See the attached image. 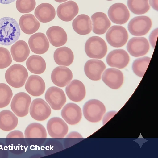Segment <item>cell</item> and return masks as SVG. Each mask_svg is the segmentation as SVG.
Instances as JSON below:
<instances>
[{
    "mask_svg": "<svg viewBox=\"0 0 158 158\" xmlns=\"http://www.w3.org/2000/svg\"><path fill=\"white\" fill-rule=\"evenodd\" d=\"M28 77L26 69L23 65L15 64L11 65L6 71L5 78L7 82L15 88L23 86Z\"/></svg>",
    "mask_w": 158,
    "mask_h": 158,
    "instance_id": "cell-2",
    "label": "cell"
},
{
    "mask_svg": "<svg viewBox=\"0 0 158 158\" xmlns=\"http://www.w3.org/2000/svg\"><path fill=\"white\" fill-rule=\"evenodd\" d=\"M102 79L103 82L110 88L117 89L122 85L123 76L119 70L114 68H109L103 73Z\"/></svg>",
    "mask_w": 158,
    "mask_h": 158,
    "instance_id": "cell-16",
    "label": "cell"
},
{
    "mask_svg": "<svg viewBox=\"0 0 158 158\" xmlns=\"http://www.w3.org/2000/svg\"><path fill=\"white\" fill-rule=\"evenodd\" d=\"M73 75L71 70L63 66L55 68L51 74L53 83L58 87H63L68 85L72 80Z\"/></svg>",
    "mask_w": 158,
    "mask_h": 158,
    "instance_id": "cell-14",
    "label": "cell"
},
{
    "mask_svg": "<svg viewBox=\"0 0 158 158\" xmlns=\"http://www.w3.org/2000/svg\"><path fill=\"white\" fill-rule=\"evenodd\" d=\"M35 0H17L16 7L17 10L22 13L30 12L35 9Z\"/></svg>",
    "mask_w": 158,
    "mask_h": 158,
    "instance_id": "cell-35",
    "label": "cell"
},
{
    "mask_svg": "<svg viewBox=\"0 0 158 158\" xmlns=\"http://www.w3.org/2000/svg\"><path fill=\"white\" fill-rule=\"evenodd\" d=\"M12 62V57L9 50L5 48L0 47V69L8 67Z\"/></svg>",
    "mask_w": 158,
    "mask_h": 158,
    "instance_id": "cell-36",
    "label": "cell"
},
{
    "mask_svg": "<svg viewBox=\"0 0 158 158\" xmlns=\"http://www.w3.org/2000/svg\"><path fill=\"white\" fill-rule=\"evenodd\" d=\"M12 96L13 92L10 88L5 83H0V108L8 106Z\"/></svg>",
    "mask_w": 158,
    "mask_h": 158,
    "instance_id": "cell-34",
    "label": "cell"
},
{
    "mask_svg": "<svg viewBox=\"0 0 158 158\" xmlns=\"http://www.w3.org/2000/svg\"><path fill=\"white\" fill-rule=\"evenodd\" d=\"M31 101L30 96L27 93L19 92L13 97L10 104L13 112L19 117H23L28 113Z\"/></svg>",
    "mask_w": 158,
    "mask_h": 158,
    "instance_id": "cell-5",
    "label": "cell"
},
{
    "mask_svg": "<svg viewBox=\"0 0 158 158\" xmlns=\"http://www.w3.org/2000/svg\"><path fill=\"white\" fill-rule=\"evenodd\" d=\"M93 31L97 34L105 33L111 25V23L106 15L102 12H97L92 15Z\"/></svg>",
    "mask_w": 158,
    "mask_h": 158,
    "instance_id": "cell-23",
    "label": "cell"
},
{
    "mask_svg": "<svg viewBox=\"0 0 158 158\" xmlns=\"http://www.w3.org/2000/svg\"><path fill=\"white\" fill-rule=\"evenodd\" d=\"M25 137L27 138H45L47 137L46 129L42 124L33 123L29 124L24 131Z\"/></svg>",
    "mask_w": 158,
    "mask_h": 158,
    "instance_id": "cell-31",
    "label": "cell"
},
{
    "mask_svg": "<svg viewBox=\"0 0 158 158\" xmlns=\"http://www.w3.org/2000/svg\"><path fill=\"white\" fill-rule=\"evenodd\" d=\"M46 34L51 44L55 47L63 46L67 41V34L60 27L55 26L50 27L47 31Z\"/></svg>",
    "mask_w": 158,
    "mask_h": 158,
    "instance_id": "cell-22",
    "label": "cell"
},
{
    "mask_svg": "<svg viewBox=\"0 0 158 158\" xmlns=\"http://www.w3.org/2000/svg\"><path fill=\"white\" fill-rule=\"evenodd\" d=\"M108 15L112 22L119 25L125 23L130 17V13L127 7L121 3L112 5L108 9Z\"/></svg>",
    "mask_w": 158,
    "mask_h": 158,
    "instance_id": "cell-10",
    "label": "cell"
},
{
    "mask_svg": "<svg viewBox=\"0 0 158 158\" xmlns=\"http://www.w3.org/2000/svg\"><path fill=\"white\" fill-rule=\"evenodd\" d=\"M28 43L31 50L38 54L45 53L49 47V42L45 35L42 33L32 35L29 38Z\"/></svg>",
    "mask_w": 158,
    "mask_h": 158,
    "instance_id": "cell-15",
    "label": "cell"
},
{
    "mask_svg": "<svg viewBox=\"0 0 158 158\" xmlns=\"http://www.w3.org/2000/svg\"><path fill=\"white\" fill-rule=\"evenodd\" d=\"M10 52L14 61L17 62H22L28 57L30 50L27 43L25 41L19 40L11 46Z\"/></svg>",
    "mask_w": 158,
    "mask_h": 158,
    "instance_id": "cell-24",
    "label": "cell"
},
{
    "mask_svg": "<svg viewBox=\"0 0 158 158\" xmlns=\"http://www.w3.org/2000/svg\"><path fill=\"white\" fill-rule=\"evenodd\" d=\"M56 2H59V3H61L65 2L68 0H54Z\"/></svg>",
    "mask_w": 158,
    "mask_h": 158,
    "instance_id": "cell-42",
    "label": "cell"
},
{
    "mask_svg": "<svg viewBox=\"0 0 158 158\" xmlns=\"http://www.w3.org/2000/svg\"><path fill=\"white\" fill-rule=\"evenodd\" d=\"M34 14L36 18L42 23H47L53 20L56 15L54 7L50 4L42 3L36 8Z\"/></svg>",
    "mask_w": 158,
    "mask_h": 158,
    "instance_id": "cell-26",
    "label": "cell"
},
{
    "mask_svg": "<svg viewBox=\"0 0 158 158\" xmlns=\"http://www.w3.org/2000/svg\"><path fill=\"white\" fill-rule=\"evenodd\" d=\"M79 8L77 4L70 0L60 5L57 9V14L61 20L69 22L71 21L78 14Z\"/></svg>",
    "mask_w": 158,
    "mask_h": 158,
    "instance_id": "cell-20",
    "label": "cell"
},
{
    "mask_svg": "<svg viewBox=\"0 0 158 158\" xmlns=\"http://www.w3.org/2000/svg\"><path fill=\"white\" fill-rule=\"evenodd\" d=\"M106 66L102 61L97 59H90L85 63L84 70L87 77L93 81H98L101 78L102 73Z\"/></svg>",
    "mask_w": 158,
    "mask_h": 158,
    "instance_id": "cell-18",
    "label": "cell"
},
{
    "mask_svg": "<svg viewBox=\"0 0 158 158\" xmlns=\"http://www.w3.org/2000/svg\"><path fill=\"white\" fill-rule=\"evenodd\" d=\"M45 98L51 108L55 110L61 109L66 101L63 90L56 86L48 88L45 93Z\"/></svg>",
    "mask_w": 158,
    "mask_h": 158,
    "instance_id": "cell-9",
    "label": "cell"
},
{
    "mask_svg": "<svg viewBox=\"0 0 158 158\" xmlns=\"http://www.w3.org/2000/svg\"><path fill=\"white\" fill-rule=\"evenodd\" d=\"M127 5L130 10L136 15H142L150 9L148 0H127Z\"/></svg>",
    "mask_w": 158,
    "mask_h": 158,
    "instance_id": "cell-32",
    "label": "cell"
},
{
    "mask_svg": "<svg viewBox=\"0 0 158 158\" xmlns=\"http://www.w3.org/2000/svg\"><path fill=\"white\" fill-rule=\"evenodd\" d=\"M151 58L145 56L135 60L132 64L134 73L137 76L143 77L149 65Z\"/></svg>",
    "mask_w": 158,
    "mask_h": 158,
    "instance_id": "cell-33",
    "label": "cell"
},
{
    "mask_svg": "<svg viewBox=\"0 0 158 158\" xmlns=\"http://www.w3.org/2000/svg\"><path fill=\"white\" fill-rule=\"evenodd\" d=\"M31 116L38 121H43L50 115L51 110L49 105L42 99L37 98L32 102L29 109Z\"/></svg>",
    "mask_w": 158,
    "mask_h": 158,
    "instance_id": "cell-8",
    "label": "cell"
},
{
    "mask_svg": "<svg viewBox=\"0 0 158 158\" xmlns=\"http://www.w3.org/2000/svg\"><path fill=\"white\" fill-rule=\"evenodd\" d=\"M6 138H23L24 136L23 133L21 131L19 130H15L9 133L7 135Z\"/></svg>",
    "mask_w": 158,
    "mask_h": 158,
    "instance_id": "cell-38",
    "label": "cell"
},
{
    "mask_svg": "<svg viewBox=\"0 0 158 158\" xmlns=\"http://www.w3.org/2000/svg\"><path fill=\"white\" fill-rule=\"evenodd\" d=\"M66 94L71 101L79 102L84 98L86 90L83 83L80 81L74 79L65 88Z\"/></svg>",
    "mask_w": 158,
    "mask_h": 158,
    "instance_id": "cell-19",
    "label": "cell"
},
{
    "mask_svg": "<svg viewBox=\"0 0 158 158\" xmlns=\"http://www.w3.org/2000/svg\"><path fill=\"white\" fill-rule=\"evenodd\" d=\"M26 65L30 72L37 74L43 73L46 68V63L44 59L40 56L36 55H32L28 58Z\"/></svg>",
    "mask_w": 158,
    "mask_h": 158,
    "instance_id": "cell-30",
    "label": "cell"
},
{
    "mask_svg": "<svg viewBox=\"0 0 158 158\" xmlns=\"http://www.w3.org/2000/svg\"><path fill=\"white\" fill-rule=\"evenodd\" d=\"M158 0H149V3L151 6L155 10L158 11Z\"/></svg>",
    "mask_w": 158,
    "mask_h": 158,
    "instance_id": "cell-40",
    "label": "cell"
},
{
    "mask_svg": "<svg viewBox=\"0 0 158 158\" xmlns=\"http://www.w3.org/2000/svg\"><path fill=\"white\" fill-rule=\"evenodd\" d=\"M20 35L17 22L14 19L5 17L0 19V44L9 46L14 43Z\"/></svg>",
    "mask_w": 158,
    "mask_h": 158,
    "instance_id": "cell-1",
    "label": "cell"
},
{
    "mask_svg": "<svg viewBox=\"0 0 158 158\" xmlns=\"http://www.w3.org/2000/svg\"><path fill=\"white\" fill-rule=\"evenodd\" d=\"M18 122L17 117L11 111L4 110L0 112V129L5 131L14 129Z\"/></svg>",
    "mask_w": 158,
    "mask_h": 158,
    "instance_id": "cell-29",
    "label": "cell"
},
{
    "mask_svg": "<svg viewBox=\"0 0 158 158\" xmlns=\"http://www.w3.org/2000/svg\"><path fill=\"white\" fill-rule=\"evenodd\" d=\"M127 49L132 56L138 57L144 56L149 51L150 46L148 40L144 37H134L128 42Z\"/></svg>",
    "mask_w": 158,
    "mask_h": 158,
    "instance_id": "cell-11",
    "label": "cell"
},
{
    "mask_svg": "<svg viewBox=\"0 0 158 158\" xmlns=\"http://www.w3.org/2000/svg\"><path fill=\"white\" fill-rule=\"evenodd\" d=\"M25 87L26 91L29 94L32 96L37 97L44 92L45 84L44 80L40 76L32 75L28 77Z\"/></svg>",
    "mask_w": 158,
    "mask_h": 158,
    "instance_id": "cell-21",
    "label": "cell"
},
{
    "mask_svg": "<svg viewBox=\"0 0 158 158\" xmlns=\"http://www.w3.org/2000/svg\"><path fill=\"white\" fill-rule=\"evenodd\" d=\"M106 38L110 45L116 48L124 46L128 39V34L123 27L114 25L111 27L107 32Z\"/></svg>",
    "mask_w": 158,
    "mask_h": 158,
    "instance_id": "cell-6",
    "label": "cell"
},
{
    "mask_svg": "<svg viewBox=\"0 0 158 158\" xmlns=\"http://www.w3.org/2000/svg\"><path fill=\"white\" fill-rule=\"evenodd\" d=\"M85 50L89 57L101 59L106 54L107 47L106 43L102 38L98 36H93L86 41Z\"/></svg>",
    "mask_w": 158,
    "mask_h": 158,
    "instance_id": "cell-3",
    "label": "cell"
},
{
    "mask_svg": "<svg viewBox=\"0 0 158 158\" xmlns=\"http://www.w3.org/2000/svg\"><path fill=\"white\" fill-rule=\"evenodd\" d=\"M107 0V1H112V0Z\"/></svg>",
    "mask_w": 158,
    "mask_h": 158,
    "instance_id": "cell-43",
    "label": "cell"
},
{
    "mask_svg": "<svg viewBox=\"0 0 158 158\" xmlns=\"http://www.w3.org/2000/svg\"><path fill=\"white\" fill-rule=\"evenodd\" d=\"M67 138H82V135L79 133L73 131L69 133L67 136Z\"/></svg>",
    "mask_w": 158,
    "mask_h": 158,
    "instance_id": "cell-39",
    "label": "cell"
},
{
    "mask_svg": "<svg viewBox=\"0 0 158 158\" xmlns=\"http://www.w3.org/2000/svg\"><path fill=\"white\" fill-rule=\"evenodd\" d=\"M47 128L49 135L52 138H64L68 131V127L62 118L57 117L51 118L48 122Z\"/></svg>",
    "mask_w": 158,
    "mask_h": 158,
    "instance_id": "cell-12",
    "label": "cell"
},
{
    "mask_svg": "<svg viewBox=\"0 0 158 158\" xmlns=\"http://www.w3.org/2000/svg\"><path fill=\"white\" fill-rule=\"evenodd\" d=\"M130 57L128 53L123 49H115L110 52L106 58V61L110 66L123 69L128 64Z\"/></svg>",
    "mask_w": 158,
    "mask_h": 158,
    "instance_id": "cell-13",
    "label": "cell"
},
{
    "mask_svg": "<svg viewBox=\"0 0 158 158\" xmlns=\"http://www.w3.org/2000/svg\"><path fill=\"white\" fill-rule=\"evenodd\" d=\"M19 25L23 32L30 35L38 30L40 23L33 15L27 14L21 16L19 20Z\"/></svg>",
    "mask_w": 158,
    "mask_h": 158,
    "instance_id": "cell-25",
    "label": "cell"
},
{
    "mask_svg": "<svg viewBox=\"0 0 158 158\" xmlns=\"http://www.w3.org/2000/svg\"><path fill=\"white\" fill-rule=\"evenodd\" d=\"M15 0H0V3L2 4H8L10 3Z\"/></svg>",
    "mask_w": 158,
    "mask_h": 158,
    "instance_id": "cell-41",
    "label": "cell"
},
{
    "mask_svg": "<svg viewBox=\"0 0 158 158\" xmlns=\"http://www.w3.org/2000/svg\"><path fill=\"white\" fill-rule=\"evenodd\" d=\"M158 32V28L155 29L151 32L149 36V39L150 44L154 48H155L156 42Z\"/></svg>",
    "mask_w": 158,
    "mask_h": 158,
    "instance_id": "cell-37",
    "label": "cell"
},
{
    "mask_svg": "<svg viewBox=\"0 0 158 158\" xmlns=\"http://www.w3.org/2000/svg\"><path fill=\"white\" fill-rule=\"evenodd\" d=\"M152 25L151 19L146 16H139L134 17L129 22L128 29L130 33L136 36L147 34Z\"/></svg>",
    "mask_w": 158,
    "mask_h": 158,
    "instance_id": "cell-7",
    "label": "cell"
},
{
    "mask_svg": "<svg viewBox=\"0 0 158 158\" xmlns=\"http://www.w3.org/2000/svg\"><path fill=\"white\" fill-rule=\"evenodd\" d=\"M106 111L103 104L100 101L93 99L87 101L83 108V115L88 121L96 123L100 121Z\"/></svg>",
    "mask_w": 158,
    "mask_h": 158,
    "instance_id": "cell-4",
    "label": "cell"
},
{
    "mask_svg": "<svg viewBox=\"0 0 158 158\" xmlns=\"http://www.w3.org/2000/svg\"><path fill=\"white\" fill-rule=\"evenodd\" d=\"M53 58L57 64L68 66L73 63L74 55L70 48L64 46L56 50L54 53Z\"/></svg>",
    "mask_w": 158,
    "mask_h": 158,
    "instance_id": "cell-28",
    "label": "cell"
},
{
    "mask_svg": "<svg viewBox=\"0 0 158 158\" xmlns=\"http://www.w3.org/2000/svg\"><path fill=\"white\" fill-rule=\"evenodd\" d=\"M92 22L90 18L87 15L81 14L77 16L72 22L74 30L81 35L89 33L92 30Z\"/></svg>",
    "mask_w": 158,
    "mask_h": 158,
    "instance_id": "cell-27",
    "label": "cell"
},
{
    "mask_svg": "<svg viewBox=\"0 0 158 158\" xmlns=\"http://www.w3.org/2000/svg\"><path fill=\"white\" fill-rule=\"evenodd\" d=\"M82 114L80 107L73 103L67 104L61 111L62 118L67 123L71 125L78 123L81 119Z\"/></svg>",
    "mask_w": 158,
    "mask_h": 158,
    "instance_id": "cell-17",
    "label": "cell"
}]
</instances>
